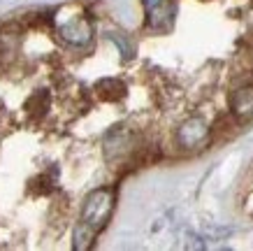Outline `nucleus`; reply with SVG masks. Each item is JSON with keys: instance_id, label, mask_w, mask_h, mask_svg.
Returning <instances> with one entry per match:
<instances>
[{"instance_id": "obj_1", "label": "nucleus", "mask_w": 253, "mask_h": 251, "mask_svg": "<svg viewBox=\"0 0 253 251\" xmlns=\"http://www.w3.org/2000/svg\"><path fill=\"white\" fill-rule=\"evenodd\" d=\"M114 212V189H95L91 191L84 198V205H82V216H79V223L75 228V242L72 247L77 251H86L93 244L95 235L107 226L109 216Z\"/></svg>"}, {"instance_id": "obj_2", "label": "nucleus", "mask_w": 253, "mask_h": 251, "mask_svg": "<svg viewBox=\"0 0 253 251\" xmlns=\"http://www.w3.org/2000/svg\"><path fill=\"white\" fill-rule=\"evenodd\" d=\"M56 31L63 42L72 47H86L93 40V23L86 16V12L77 5H65L54 16Z\"/></svg>"}, {"instance_id": "obj_3", "label": "nucleus", "mask_w": 253, "mask_h": 251, "mask_svg": "<svg viewBox=\"0 0 253 251\" xmlns=\"http://www.w3.org/2000/svg\"><path fill=\"white\" fill-rule=\"evenodd\" d=\"M209 135H211L209 123L202 116H191L176 128V145L181 149H188V151L202 149L209 142Z\"/></svg>"}, {"instance_id": "obj_4", "label": "nucleus", "mask_w": 253, "mask_h": 251, "mask_svg": "<svg viewBox=\"0 0 253 251\" xmlns=\"http://www.w3.org/2000/svg\"><path fill=\"white\" fill-rule=\"evenodd\" d=\"M230 112L239 121L253 119V86H239L230 93Z\"/></svg>"}, {"instance_id": "obj_5", "label": "nucleus", "mask_w": 253, "mask_h": 251, "mask_svg": "<svg viewBox=\"0 0 253 251\" xmlns=\"http://www.w3.org/2000/svg\"><path fill=\"white\" fill-rule=\"evenodd\" d=\"M149 16V26L151 28H168L172 23V0H142Z\"/></svg>"}, {"instance_id": "obj_6", "label": "nucleus", "mask_w": 253, "mask_h": 251, "mask_svg": "<svg viewBox=\"0 0 253 251\" xmlns=\"http://www.w3.org/2000/svg\"><path fill=\"white\" fill-rule=\"evenodd\" d=\"M19 38L14 33H0V65H7L14 61Z\"/></svg>"}, {"instance_id": "obj_7", "label": "nucleus", "mask_w": 253, "mask_h": 251, "mask_svg": "<svg viewBox=\"0 0 253 251\" xmlns=\"http://www.w3.org/2000/svg\"><path fill=\"white\" fill-rule=\"evenodd\" d=\"M98 91L102 98L119 100L123 93H126V86H123V82H119V79H102V82H98Z\"/></svg>"}, {"instance_id": "obj_8", "label": "nucleus", "mask_w": 253, "mask_h": 251, "mask_svg": "<svg viewBox=\"0 0 253 251\" xmlns=\"http://www.w3.org/2000/svg\"><path fill=\"white\" fill-rule=\"evenodd\" d=\"M49 102H51L49 91H46V89H42V91H35L31 98H28L26 109H31V112H35V114H44L46 109H49Z\"/></svg>"}, {"instance_id": "obj_9", "label": "nucleus", "mask_w": 253, "mask_h": 251, "mask_svg": "<svg viewBox=\"0 0 253 251\" xmlns=\"http://www.w3.org/2000/svg\"><path fill=\"white\" fill-rule=\"evenodd\" d=\"M109 40H112V42L121 49V53H123V58H126V61L135 56V47L128 42V38H126L123 33H109Z\"/></svg>"}]
</instances>
